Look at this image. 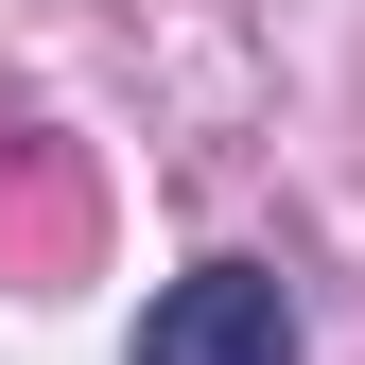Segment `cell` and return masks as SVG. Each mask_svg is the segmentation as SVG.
<instances>
[{
  "label": "cell",
  "mask_w": 365,
  "mask_h": 365,
  "mask_svg": "<svg viewBox=\"0 0 365 365\" xmlns=\"http://www.w3.org/2000/svg\"><path fill=\"white\" fill-rule=\"evenodd\" d=\"M140 365H296V296L261 261H192L157 313H140Z\"/></svg>",
  "instance_id": "6da1fadb"
},
{
  "label": "cell",
  "mask_w": 365,
  "mask_h": 365,
  "mask_svg": "<svg viewBox=\"0 0 365 365\" xmlns=\"http://www.w3.org/2000/svg\"><path fill=\"white\" fill-rule=\"evenodd\" d=\"M70 261H87V157H53V140H35L18 157V209H0V279H70Z\"/></svg>",
  "instance_id": "7a4b0ae2"
},
{
  "label": "cell",
  "mask_w": 365,
  "mask_h": 365,
  "mask_svg": "<svg viewBox=\"0 0 365 365\" xmlns=\"http://www.w3.org/2000/svg\"><path fill=\"white\" fill-rule=\"evenodd\" d=\"M18 157H35V122H0V174H18Z\"/></svg>",
  "instance_id": "3957f363"
}]
</instances>
